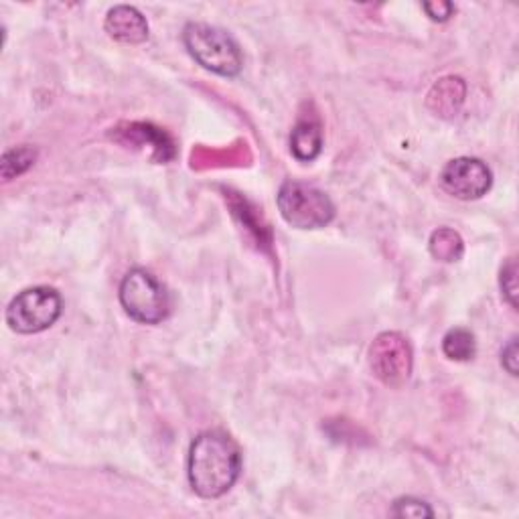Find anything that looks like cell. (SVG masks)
<instances>
[{"instance_id": "cell-1", "label": "cell", "mask_w": 519, "mask_h": 519, "mask_svg": "<svg viewBox=\"0 0 519 519\" xmlns=\"http://www.w3.org/2000/svg\"><path fill=\"white\" fill-rule=\"evenodd\" d=\"M189 483L203 499L226 495L240 477L242 453L236 440L221 432H201L189 449Z\"/></svg>"}, {"instance_id": "cell-2", "label": "cell", "mask_w": 519, "mask_h": 519, "mask_svg": "<svg viewBox=\"0 0 519 519\" xmlns=\"http://www.w3.org/2000/svg\"><path fill=\"white\" fill-rule=\"evenodd\" d=\"M183 41L191 57L207 71L224 78H236L242 71V51L226 31L205 23H189L183 31Z\"/></svg>"}, {"instance_id": "cell-3", "label": "cell", "mask_w": 519, "mask_h": 519, "mask_svg": "<svg viewBox=\"0 0 519 519\" xmlns=\"http://www.w3.org/2000/svg\"><path fill=\"white\" fill-rule=\"evenodd\" d=\"M120 303L126 315L142 325H159L171 313L167 286L148 270H130L120 284Z\"/></svg>"}, {"instance_id": "cell-4", "label": "cell", "mask_w": 519, "mask_h": 519, "mask_svg": "<svg viewBox=\"0 0 519 519\" xmlns=\"http://www.w3.org/2000/svg\"><path fill=\"white\" fill-rule=\"evenodd\" d=\"M278 209L286 224L296 230H319L329 226L335 217V205L321 189L286 181L278 191Z\"/></svg>"}, {"instance_id": "cell-5", "label": "cell", "mask_w": 519, "mask_h": 519, "mask_svg": "<svg viewBox=\"0 0 519 519\" xmlns=\"http://www.w3.org/2000/svg\"><path fill=\"white\" fill-rule=\"evenodd\" d=\"M63 301L55 288L35 286L19 292L7 309V323L21 335H33L57 323Z\"/></svg>"}, {"instance_id": "cell-6", "label": "cell", "mask_w": 519, "mask_h": 519, "mask_svg": "<svg viewBox=\"0 0 519 519\" xmlns=\"http://www.w3.org/2000/svg\"><path fill=\"white\" fill-rule=\"evenodd\" d=\"M412 363V347L400 333H382L369 347V367L390 388H402L410 380Z\"/></svg>"}, {"instance_id": "cell-7", "label": "cell", "mask_w": 519, "mask_h": 519, "mask_svg": "<svg viewBox=\"0 0 519 519\" xmlns=\"http://www.w3.org/2000/svg\"><path fill=\"white\" fill-rule=\"evenodd\" d=\"M442 189L461 201H473L487 195L493 185L491 169L473 157H461L447 163L440 173Z\"/></svg>"}, {"instance_id": "cell-8", "label": "cell", "mask_w": 519, "mask_h": 519, "mask_svg": "<svg viewBox=\"0 0 519 519\" xmlns=\"http://www.w3.org/2000/svg\"><path fill=\"white\" fill-rule=\"evenodd\" d=\"M106 33L126 45H138L148 39V23L142 13L134 7L120 5L108 11L106 17Z\"/></svg>"}, {"instance_id": "cell-9", "label": "cell", "mask_w": 519, "mask_h": 519, "mask_svg": "<svg viewBox=\"0 0 519 519\" xmlns=\"http://www.w3.org/2000/svg\"><path fill=\"white\" fill-rule=\"evenodd\" d=\"M290 151L296 159L305 163H311L321 155L323 128L315 114H303L296 120V126L290 134Z\"/></svg>"}, {"instance_id": "cell-10", "label": "cell", "mask_w": 519, "mask_h": 519, "mask_svg": "<svg viewBox=\"0 0 519 519\" xmlns=\"http://www.w3.org/2000/svg\"><path fill=\"white\" fill-rule=\"evenodd\" d=\"M465 94H467V86L461 78L455 76L442 78L438 84H434V88L428 94V108L436 116L449 118L461 110L465 102Z\"/></svg>"}, {"instance_id": "cell-11", "label": "cell", "mask_w": 519, "mask_h": 519, "mask_svg": "<svg viewBox=\"0 0 519 519\" xmlns=\"http://www.w3.org/2000/svg\"><path fill=\"white\" fill-rule=\"evenodd\" d=\"M442 351L453 361H469L477 353L475 335L469 329H451L442 339Z\"/></svg>"}, {"instance_id": "cell-12", "label": "cell", "mask_w": 519, "mask_h": 519, "mask_svg": "<svg viewBox=\"0 0 519 519\" xmlns=\"http://www.w3.org/2000/svg\"><path fill=\"white\" fill-rule=\"evenodd\" d=\"M463 250L461 236L449 228L434 232L430 238V252L440 262H457L463 256Z\"/></svg>"}, {"instance_id": "cell-13", "label": "cell", "mask_w": 519, "mask_h": 519, "mask_svg": "<svg viewBox=\"0 0 519 519\" xmlns=\"http://www.w3.org/2000/svg\"><path fill=\"white\" fill-rule=\"evenodd\" d=\"M37 159V151L31 146H19L13 151H7L3 157V179L11 181L19 175H23L27 169L33 167Z\"/></svg>"}, {"instance_id": "cell-14", "label": "cell", "mask_w": 519, "mask_h": 519, "mask_svg": "<svg viewBox=\"0 0 519 519\" xmlns=\"http://www.w3.org/2000/svg\"><path fill=\"white\" fill-rule=\"evenodd\" d=\"M394 515L398 517H432L434 511L430 509V505L426 501L414 499V497H402L394 503L392 509Z\"/></svg>"}, {"instance_id": "cell-15", "label": "cell", "mask_w": 519, "mask_h": 519, "mask_svg": "<svg viewBox=\"0 0 519 519\" xmlns=\"http://www.w3.org/2000/svg\"><path fill=\"white\" fill-rule=\"evenodd\" d=\"M501 290L505 294V299L509 301V305L515 309L517 307V301H515L517 299V264L513 258L501 270Z\"/></svg>"}, {"instance_id": "cell-16", "label": "cell", "mask_w": 519, "mask_h": 519, "mask_svg": "<svg viewBox=\"0 0 519 519\" xmlns=\"http://www.w3.org/2000/svg\"><path fill=\"white\" fill-rule=\"evenodd\" d=\"M426 15L432 19V21H438V23H444L449 21L455 13V5L453 3H442V0H438V3H424L422 5Z\"/></svg>"}, {"instance_id": "cell-17", "label": "cell", "mask_w": 519, "mask_h": 519, "mask_svg": "<svg viewBox=\"0 0 519 519\" xmlns=\"http://www.w3.org/2000/svg\"><path fill=\"white\" fill-rule=\"evenodd\" d=\"M501 363L511 376H517V339L513 337L501 351Z\"/></svg>"}]
</instances>
